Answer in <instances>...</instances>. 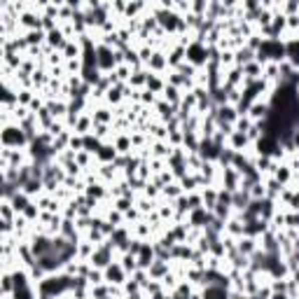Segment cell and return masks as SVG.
<instances>
[{"label":"cell","mask_w":299,"mask_h":299,"mask_svg":"<svg viewBox=\"0 0 299 299\" xmlns=\"http://www.w3.org/2000/svg\"><path fill=\"white\" fill-rule=\"evenodd\" d=\"M147 68H150V70H155V75H157V73H162V70L169 68V59H166L164 54H159V52H155V54H152V59L147 61Z\"/></svg>","instance_id":"cell-4"},{"label":"cell","mask_w":299,"mask_h":299,"mask_svg":"<svg viewBox=\"0 0 299 299\" xmlns=\"http://www.w3.org/2000/svg\"><path fill=\"white\" fill-rule=\"evenodd\" d=\"M3 143H5L7 150H12V147H19V145H26L28 143V138L26 133H24V129H10V126H5V131H3Z\"/></svg>","instance_id":"cell-1"},{"label":"cell","mask_w":299,"mask_h":299,"mask_svg":"<svg viewBox=\"0 0 299 299\" xmlns=\"http://www.w3.org/2000/svg\"><path fill=\"white\" fill-rule=\"evenodd\" d=\"M96 159H98V162H103V164H115V159H117V147H115V145H103V147L98 150Z\"/></svg>","instance_id":"cell-5"},{"label":"cell","mask_w":299,"mask_h":299,"mask_svg":"<svg viewBox=\"0 0 299 299\" xmlns=\"http://www.w3.org/2000/svg\"><path fill=\"white\" fill-rule=\"evenodd\" d=\"M143 103H155V94H152L150 89H145L143 91Z\"/></svg>","instance_id":"cell-9"},{"label":"cell","mask_w":299,"mask_h":299,"mask_svg":"<svg viewBox=\"0 0 299 299\" xmlns=\"http://www.w3.org/2000/svg\"><path fill=\"white\" fill-rule=\"evenodd\" d=\"M17 101H21V103H33V101H31V94H28L26 89H24V91H19V96H17Z\"/></svg>","instance_id":"cell-8"},{"label":"cell","mask_w":299,"mask_h":299,"mask_svg":"<svg viewBox=\"0 0 299 299\" xmlns=\"http://www.w3.org/2000/svg\"><path fill=\"white\" fill-rule=\"evenodd\" d=\"M103 194H105V190H101V185H89L87 187V197H91V199H98Z\"/></svg>","instance_id":"cell-7"},{"label":"cell","mask_w":299,"mask_h":299,"mask_svg":"<svg viewBox=\"0 0 299 299\" xmlns=\"http://www.w3.org/2000/svg\"><path fill=\"white\" fill-rule=\"evenodd\" d=\"M204 299H229V287H222V285H206Z\"/></svg>","instance_id":"cell-3"},{"label":"cell","mask_w":299,"mask_h":299,"mask_svg":"<svg viewBox=\"0 0 299 299\" xmlns=\"http://www.w3.org/2000/svg\"><path fill=\"white\" fill-rule=\"evenodd\" d=\"M248 143H250V140H248V136H245V133H238V131H234V133L229 136V145H227V147H231L234 152H241V150H243Z\"/></svg>","instance_id":"cell-6"},{"label":"cell","mask_w":299,"mask_h":299,"mask_svg":"<svg viewBox=\"0 0 299 299\" xmlns=\"http://www.w3.org/2000/svg\"><path fill=\"white\" fill-rule=\"evenodd\" d=\"M103 273H105V280L112 283V285H124V283H126L124 278L129 276V273L124 271V266L119 264V262H112L108 269H103Z\"/></svg>","instance_id":"cell-2"}]
</instances>
